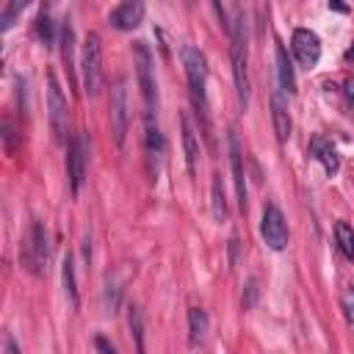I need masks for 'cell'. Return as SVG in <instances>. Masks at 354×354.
<instances>
[{
    "label": "cell",
    "instance_id": "6da1fadb",
    "mask_svg": "<svg viewBox=\"0 0 354 354\" xmlns=\"http://www.w3.org/2000/svg\"><path fill=\"white\" fill-rule=\"evenodd\" d=\"M230 61H232V80H235V94L241 111L249 108V94H252V80H249V44H246V17L241 8H232L230 19Z\"/></svg>",
    "mask_w": 354,
    "mask_h": 354
},
{
    "label": "cell",
    "instance_id": "7a4b0ae2",
    "mask_svg": "<svg viewBox=\"0 0 354 354\" xmlns=\"http://www.w3.org/2000/svg\"><path fill=\"white\" fill-rule=\"evenodd\" d=\"M180 55H183V69L188 77V91H191L196 119L202 122V130L213 147V136H210V124H207V61H205V53L194 44H183Z\"/></svg>",
    "mask_w": 354,
    "mask_h": 354
},
{
    "label": "cell",
    "instance_id": "3957f363",
    "mask_svg": "<svg viewBox=\"0 0 354 354\" xmlns=\"http://www.w3.org/2000/svg\"><path fill=\"white\" fill-rule=\"evenodd\" d=\"M80 77H83V91L88 97H97L102 88V41L94 30L86 33L83 50H80Z\"/></svg>",
    "mask_w": 354,
    "mask_h": 354
},
{
    "label": "cell",
    "instance_id": "277c9868",
    "mask_svg": "<svg viewBox=\"0 0 354 354\" xmlns=\"http://www.w3.org/2000/svg\"><path fill=\"white\" fill-rule=\"evenodd\" d=\"M133 66H136V80L144 97V113L158 111V83H155V61L147 47V41H133Z\"/></svg>",
    "mask_w": 354,
    "mask_h": 354
},
{
    "label": "cell",
    "instance_id": "5b68a950",
    "mask_svg": "<svg viewBox=\"0 0 354 354\" xmlns=\"http://www.w3.org/2000/svg\"><path fill=\"white\" fill-rule=\"evenodd\" d=\"M19 257H22L25 268H28L33 277H41V274H44V268H47V257H50V246H47V230H44V221H39V218H33V221H30Z\"/></svg>",
    "mask_w": 354,
    "mask_h": 354
},
{
    "label": "cell",
    "instance_id": "8992f818",
    "mask_svg": "<svg viewBox=\"0 0 354 354\" xmlns=\"http://www.w3.org/2000/svg\"><path fill=\"white\" fill-rule=\"evenodd\" d=\"M47 119H50L55 141H64V136H66V97L61 91L55 72H47Z\"/></svg>",
    "mask_w": 354,
    "mask_h": 354
},
{
    "label": "cell",
    "instance_id": "52a82bcc",
    "mask_svg": "<svg viewBox=\"0 0 354 354\" xmlns=\"http://www.w3.org/2000/svg\"><path fill=\"white\" fill-rule=\"evenodd\" d=\"M163 152H166V144H163V133H160L158 116L155 113H144V155H147L149 180H158V169H160Z\"/></svg>",
    "mask_w": 354,
    "mask_h": 354
},
{
    "label": "cell",
    "instance_id": "ba28073f",
    "mask_svg": "<svg viewBox=\"0 0 354 354\" xmlns=\"http://www.w3.org/2000/svg\"><path fill=\"white\" fill-rule=\"evenodd\" d=\"M260 235H263L266 246H268V249H274V252H282V249L288 246V221H285L282 210H279L274 202H268V205L263 207Z\"/></svg>",
    "mask_w": 354,
    "mask_h": 354
},
{
    "label": "cell",
    "instance_id": "9c48e42d",
    "mask_svg": "<svg viewBox=\"0 0 354 354\" xmlns=\"http://www.w3.org/2000/svg\"><path fill=\"white\" fill-rule=\"evenodd\" d=\"M127 124H130V116H127V88H124V80L119 77L113 83V88H111V136H113L116 147H124Z\"/></svg>",
    "mask_w": 354,
    "mask_h": 354
},
{
    "label": "cell",
    "instance_id": "30bf717a",
    "mask_svg": "<svg viewBox=\"0 0 354 354\" xmlns=\"http://www.w3.org/2000/svg\"><path fill=\"white\" fill-rule=\"evenodd\" d=\"M86 158H88L86 138H83V133H75L69 138V144H66V174H69L72 194H77L83 180H86Z\"/></svg>",
    "mask_w": 354,
    "mask_h": 354
},
{
    "label": "cell",
    "instance_id": "8fae6325",
    "mask_svg": "<svg viewBox=\"0 0 354 354\" xmlns=\"http://www.w3.org/2000/svg\"><path fill=\"white\" fill-rule=\"evenodd\" d=\"M227 149H230V171H232L238 207H241V213H246V171H243V152H241V141H238L235 127L227 130Z\"/></svg>",
    "mask_w": 354,
    "mask_h": 354
},
{
    "label": "cell",
    "instance_id": "7c38bea8",
    "mask_svg": "<svg viewBox=\"0 0 354 354\" xmlns=\"http://www.w3.org/2000/svg\"><path fill=\"white\" fill-rule=\"evenodd\" d=\"M290 44H293V53H296L301 66L313 69L318 64V58H321V39L310 28H296L293 36H290Z\"/></svg>",
    "mask_w": 354,
    "mask_h": 354
},
{
    "label": "cell",
    "instance_id": "4fadbf2b",
    "mask_svg": "<svg viewBox=\"0 0 354 354\" xmlns=\"http://www.w3.org/2000/svg\"><path fill=\"white\" fill-rule=\"evenodd\" d=\"M144 11H147V8H144L141 0H124V3H119V6L111 8L108 25L116 28V30H133V28L144 19Z\"/></svg>",
    "mask_w": 354,
    "mask_h": 354
},
{
    "label": "cell",
    "instance_id": "5bb4252c",
    "mask_svg": "<svg viewBox=\"0 0 354 354\" xmlns=\"http://www.w3.org/2000/svg\"><path fill=\"white\" fill-rule=\"evenodd\" d=\"M271 124H274V133H277V141L285 144L290 138V113H288V102L279 91V86L271 91Z\"/></svg>",
    "mask_w": 354,
    "mask_h": 354
},
{
    "label": "cell",
    "instance_id": "9a60e30c",
    "mask_svg": "<svg viewBox=\"0 0 354 354\" xmlns=\"http://www.w3.org/2000/svg\"><path fill=\"white\" fill-rule=\"evenodd\" d=\"M310 155L324 166V171L332 177V174H337V169H340V158H337V149L332 147V141L329 138H324L321 133H315L313 138H310Z\"/></svg>",
    "mask_w": 354,
    "mask_h": 354
},
{
    "label": "cell",
    "instance_id": "2e32d148",
    "mask_svg": "<svg viewBox=\"0 0 354 354\" xmlns=\"http://www.w3.org/2000/svg\"><path fill=\"white\" fill-rule=\"evenodd\" d=\"M180 130H183V149H185V166L188 174H196V160H199V138H196V127L191 122L188 113H180Z\"/></svg>",
    "mask_w": 354,
    "mask_h": 354
},
{
    "label": "cell",
    "instance_id": "e0dca14e",
    "mask_svg": "<svg viewBox=\"0 0 354 354\" xmlns=\"http://www.w3.org/2000/svg\"><path fill=\"white\" fill-rule=\"evenodd\" d=\"M274 61H277V86H279V91L293 94L296 91V75H293V64H290L288 50H285L282 41H277V47H274Z\"/></svg>",
    "mask_w": 354,
    "mask_h": 354
},
{
    "label": "cell",
    "instance_id": "ac0fdd59",
    "mask_svg": "<svg viewBox=\"0 0 354 354\" xmlns=\"http://www.w3.org/2000/svg\"><path fill=\"white\" fill-rule=\"evenodd\" d=\"M61 285H64L66 304H69L72 310H77V307H80V293H77V279H75L72 254H64V260H61Z\"/></svg>",
    "mask_w": 354,
    "mask_h": 354
},
{
    "label": "cell",
    "instance_id": "d6986e66",
    "mask_svg": "<svg viewBox=\"0 0 354 354\" xmlns=\"http://www.w3.org/2000/svg\"><path fill=\"white\" fill-rule=\"evenodd\" d=\"M207 337V313L202 307H191L188 310V346L199 348Z\"/></svg>",
    "mask_w": 354,
    "mask_h": 354
},
{
    "label": "cell",
    "instance_id": "ffe728a7",
    "mask_svg": "<svg viewBox=\"0 0 354 354\" xmlns=\"http://www.w3.org/2000/svg\"><path fill=\"white\" fill-rule=\"evenodd\" d=\"M61 58H64V66H66V75H69V83L75 88V30L69 25V19H64L61 25Z\"/></svg>",
    "mask_w": 354,
    "mask_h": 354
},
{
    "label": "cell",
    "instance_id": "44dd1931",
    "mask_svg": "<svg viewBox=\"0 0 354 354\" xmlns=\"http://www.w3.org/2000/svg\"><path fill=\"white\" fill-rule=\"evenodd\" d=\"M210 213L216 221H227V196H224L221 174H213V183H210Z\"/></svg>",
    "mask_w": 354,
    "mask_h": 354
},
{
    "label": "cell",
    "instance_id": "7402d4cb",
    "mask_svg": "<svg viewBox=\"0 0 354 354\" xmlns=\"http://www.w3.org/2000/svg\"><path fill=\"white\" fill-rule=\"evenodd\" d=\"M130 332H133V340H136V354H147V340H144V313L141 307H130Z\"/></svg>",
    "mask_w": 354,
    "mask_h": 354
},
{
    "label": "cell",
    "instance_id": "603a6c76",
    "mask_svg": "<svg viewBox=\"0 0 354 354\" xmlns=\"http://www.w3.org/2000/svg\"><path fill=\"white\" fill-rule=\"evenodd\" d=\"M335 241H337L340 252H343L348 260H354V227H351L348 221H337V224H335Z\"/></svg>",
    "mask_w": 354,
    "mask_h": 354
},
{
    "label": "cell",
    "instance_id": "cb8c5ba5",
    "mask_svg": "<svg viewBox=\"0 0 354 354\" xmlns=\"http://www.w3.org/2000/svg\"><path fill=\"white\" fill-rule=\"evenodd\" d=\"M36 36L41 39V44L47 47V44H53V19H50V14L41 8L39 11V17H36Z\"/></svg>",
    "mask_w": 354,
    "mask_h": 354
},
{
    "label": "cell",
    "instance_id": "d4e9b609",
    "mask_svg": "<svg viewBox=\"0 0 354 354\" xmlns=\"http://www.w3.org/2000/svg\"><path fill=\"white\" fill-rule=\"evenodd\" d=\"M22 8H25V3H22V0H8V3L3 6V17H0V22H3V25H0V28H3V30H8V28L14 25V19L22 14Z\"/></svg>",
    "mask_w": 354,
    "mask_h": 354
},
{
    "label": "cell",
    "instance_id": "484cf974",
    "mask_svg": "<svg viewBox=\"0 0 354 354\" xmlns=\"http://www.w3.org/2000/svg\"><path fill=\"white\" fill-rule=\"evenodd\" d=\"M119 304H122V293H119V288H116V282H111L108 279V285H105V313H116L119 310Z\"/></svg>",
    "mask_w": 354,
    "mask_h": 354
},
{
    "label": "cell",
    "instance_id": "4316f807",
    "mask_svg": "<svg viewBox=\"0 0 354 354\" xmlns=\"http://www.w3.org/2000/svg\"><path fill=\"white\" fill-rule=\"evenodd\" d=\"M343 313H346V318L354 324V288H346V293H343Z\"/></svg>",
    "mask_w": 354,
    "mask_h": 354
},
{
    "label": "cell",
    "instance_id": "83f0119b",
    "mask_svg": "<svg viewBox=\"0 0 354 354\" xmlns=\"http://www.w3.org/2000/svg\"><path fill=\"white\" fill-rule=\"evenodd\" d=\"M254 296H257V279H254V277H249V279H246V299H243V310H249V307L254 304Z\"/></svg>",
    "mask_w": 354,
    "mask_h": 354
},
{
    "label": "cell",
    "instance_id": "f1b7e54d",
    "mask_svg": "<svg viewBox=\"0 0 354 354\" xmlns=\"http://www.w3.org/2000/svg\"><path fill=\"white\" fill-rule=\"evenodd\" d=\"M94 348H97L100 354H116L113 343H111L108 337H102V335H97V337H94Z\"/></svg>",
    "mask_w": 354,
    "mask_h": 354
},
{
    "label": "cell",
    "instance_id": "f546056e",
    "mask_svg": "<svg viewBox=\"0 0 354 354\" xmlns=\"http://www.w3.org/2000/svg\"><path fill=\"white\" fill-rule=\"evenodd\" d=\"M3 346H6V354H22V348L17 346V340H14V335H11V332H6Z\"/></svg>",
    "mask_w": 354,
    "mask_h": 354
},
{
    "label": "cell",
    "instance_id": "4dcf8cb0",
    "mask_svg": "<svg viewBox=\"0 0 354 354\" xmlns=\"http://www.w3.org/2000/svg\"><path fill=\"white\" fill-rule=\"evenodd\" d=\"M343 94H346V102L354 108V75L346 77V86H343Z\"/></svg>",
    "mask_w": 354,
    "mask_h": 354
},
{
    "label": "cell",
    "instance_id": "1f68e13d",
    "mask_svg": "<svg viewBox=\"0 0 354 354\" xmlns=\"http://www.w3.org/2000/svg\"><path fill=\"white\" fill-rule=\"evenodd\" d=\"M227 243H230V268H232V266L238 263V238L232 235V238H230Z\"/></svg>",
    "mask_w": 354,
    "mask_h": 354
},
{
    "label": "cell",
    "instance_id": "d6a6232c",
    "mask_svg": "<svg viewBox=\"0 0 354 354\" xmlns=\"http://www.w3.org/2000/svg\"><path fill=\"white\" fill-rule=\"evenodd\" d=\"M91 241H88V235H83V257H86V266H88V260H91V246H88Z\"/></svg>",
    "mask_w": 354,
    "mask_h": 354
},
{
    "label": "cell",
    "instance_id": "836d02e7",
    "mask_svg": "<svg viewBox=\"0 0 354 354\" xmlns=\"http://www.w3.org/2000/svg\"><path fill=\"white\" fill-rule=\"evenodd\" d=\"M329 8H335V11H346V6H343V3H329Z\"/></svg>",
    "mask_w": 354,
    "mask_h": 354
}]
</instances>
